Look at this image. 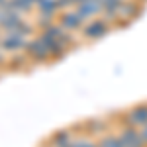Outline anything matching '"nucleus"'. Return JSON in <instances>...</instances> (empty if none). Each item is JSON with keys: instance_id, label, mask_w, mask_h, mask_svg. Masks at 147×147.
I'll return each mask as SVG.
<instances>
[{"instance_id": "nucleus-1", "label": "nucleus", "mask_w": 147, "mask_h": 147, "mask_svg": "<svg viewBox=\"0 0 147 147\" xmlns=\"http://www.w3.org/2000/svg\"><path fill=\"white\" fill-rule=\"evenodd\" d=\"M112 30H114L112 24L108 22L106 18L98 16V18L88 20V22L82 26V30H80V37H82L84 41H98V39H102L104 35H108Z\"/></svg>"}, {"instance_id": "nucleus-16", "label": "nucleus", "mask_w": 147, "mask_h": 147, "mask_svg": "<svg viewBox=\"0 0 147 147\" xmlns=\"http://www.w3.org/2000/svg\"><path fill=\"white\" fill-rule=\"evenodd\" d=\"M8 57H10V55H8V53H6V51L0 47V65H4V63L8 61Z\"/></svg>"}, {"instance_id": "nucleus-9", "label": "nucleus", "mask_w": 147, "mask_h": 147, "mask_svg": "<svg viewBox=\"0 0 147 147\" xmlns=\"http://www.w3.org/2000/svg\"><path fill=\"white\" fill-rule=\"evenodd\" d=\"M73 139H75V129L73 127H61L49 136L47 143H49V147H71Z\"/></svg>"}, {"instance_id": "nucleus-11", "label": "nucleus", "mask_w": 147, "mask_h": 147, "mask_svg": "<svg viewBox=\"0 0 147 147\" xmlns=\"http://www.w3.org/2000/svg\"><path fill=\"white\" fill-rule=\"evenodd\" d=\"M35 10L37 14H51V16H59V2L57 0H39L37 4H35Z\"/></svg>"}, {"instance_id": "nucleus-19", "label": "nucleus", "mask_w": 147, "mask_h": 147, "mask_svg": "<svg viewBox=\"0 0 147 147\" xmlns=\"http://www.w3.org/2000/svg\"><path fill=\"white\" fill-rule=\"evenodd\" d=\"M139 2H147V0H139Z\"/></svg>"}, {"instance_id": "nucleus-5", "label": "nucleus", "mask_w": 147, "mask_h": 147, "mask_svg": "<svg viewBox=\"0 0 147 147\" xmlns=\"http://www.w3.org/2000/svg\"><path fill=\"white\" fill-rule=\"evenodd\" d=\"M28 39H30V37L18 34V32H4V34H2V39H0V47H2L8 55L24 53V49L28 45Z\"/></svg>"}, {"instance_id": "nucleus-4", "label": "nucleus", "mask_w": 147, "mask_h": 147, "mask_svg": "<svg viewBox=\"0 0 147 147\" xmlns=\"http://www.w3.org/2000/svg\"><path fill=\"white\" fill-rule=\"evenodd\" d=\"M80 134H84V136L92 137V139H98L102 137L104 134H108V131H112L110 127V122L106 120V118H88V120H84V122H80Z\"/></svg>"}, {"instance_id": "nucleus-6", "label": "nucleus", "mask_w": 147, "mask_h": 147, "mask_svg": "<svg viewBox=\"0 0 147 147\" xmlns=\"http://www.w3.org/2000/svg\"><path fill=\"white\" fill-rule=\"evenodd\" d=\"M57 22L61 24V26L65 28V32H69V34H80V30H82V26L86 24V20L73 8V10H61L59 12Z\"/></svg>"}, {"instance_id": "nucleus-8", "label": "nucleus", "mask_w": 147, "mask_h": 147, "mask_svg": "<svg viewBox=\"0 0 147 147\" xmlns=\"http://www.w3.org/2000/svg\"><path fill=\"white\" fill-rule=\"evenodd\" d=\"M75 10L88 22L92 18H98V16L104 14V6H102V0H84L79 6H75Z\"/></svg>"}, {"instance_id": "nucleus-14", "label": "nucleus", "mask_w": 147, "mask_h": 147, "mask_svg": "<svg viewBox=\"0 0 147 147\" xmlns=\"http://www.w3.org/2000/svg\"><path fill=\"white\" fill-rule=\"evenodd\" d=\"M71 147H98V145H96V139L84 136V134H79V136H75Z\"/></svg>"}, {"instance_id": "nucleus-3", "label": "nucleus", "mask_w": 147, "mask_h": 147, "mask_svg": "<svg viewBox=\"0 0 147 147\" xmlns=\"http://www.w3.org/2000/svg\"><path fill=\"white\" fill-rule=\"evenodd\" d=\"M120 124L131 125L137 129L147 125V102H139V104H134L131 108L124 110L120 114Z\"/></svg>"}, {"instance_id": "nucleus-7", "label": "nucleus", "mask_w": 147, "mask_h": 147, "mask_svg": "<svg viewBox=\"0 0 147 147\" xmlns=\"http://www.w3.org/2000/svg\"><path fill=\"white\" fill-rule=\"evenodd\" d=\"M116 134H118V137L122 139L124 147H145L143 137H141V131H139L137 127L120 124V125H118V129H116Z\"/></svg>"}, {"instance_id": "nucleus-17", "label": "nucleus", "mask_w": 147, "mask_h": 147, "mask_svg": "<svg viewBox=\"0 0 147 147\" xmlns=\"http://www.w3.org/2000/svg\"><path fill=\"white\" fill-rule=\"evenodd\" d=\"M139 131H141V137H143V143H145V147H147V125H143V127H141Z\"/></svg>"}, {"instance_id": "nucleus-15", "label": "nucleus", "mask_w": 147, "mask_h": 147, "mask_svg": "<svg viewBox=\"0 0 147 147\" xmlns=\"http://www.w3.org/2000/svg\"><path fill=\"white\" fill-rule=\"evenodd\" d=\"M125 0H102V6H104V12H114L118 14V10L122 8Z\"/></svg>"}, {"instance_id": "nucleus-20", "label": "nucleus", "mask_w": 147, "mask_h": 147, "mask_svg": "<svg viewBox=\"0 0 147 147\" xmlns=\"http://www.w3.org/2000/svg\"><path fill=\"white\" fill-rule=\"evenodd\" d=\"M0 2H2V0H0Z\"/></svg>"}, {"instance_id": "nucleus-12", "label": "nucleus", "mask_w": 147, "mask_h": 147, "mask_svg": "<svg viewBox=\"0 0 147 147\" xmlns=\"http://www.w3.org/2000/svg\"><path fill=\"white\" fill-rule=\"evenodd\" d=\"M96 145L98 147H124V143H122V139L118 137L116 131H108V134H104L102 137L96 139Z\"/></svg>"}, {"instance_id": "nucleus-18", "label": "nucleus", "mask_w": 147, "mask_h": 147, "mask_svg": "<svg viewBox=\"0 0 147 147\" xmlns=\"http://www.w3.org/2000/svg\"><path fill=\"white\" fill-rule=\"evenodd\" d=\"M34 2H35V4H37V2H39V0H34Z\"/></svg>"}, {"instance_id": "nucleus-13", "label": "nucleus", "mask_w": 147, "mask_h": 147, "mask_svg": "<svg viewBox=\"0 0 147 147\" xmlns=\"http://www.w3.org/2000/svg\"><path fill=\"white\" fill-rule=\"evenodd\" d=\"M53 22H57V16H51V14H37L34 18V24L37 30H45L47 26H51Z\"/></svg>"}, {"instance_id": "nucleus-10", "label": "nucleus", "mask_w": 147, "mask_h": 147, "mask_svg": "<svg viewBox=\"0 0 147 147\" xmlns=\"http://www.w3.org/2000/svg\"><path fill=\"white\" fill-rule=\"evenodd\" d=\"M141 10H143V2H139V0H125L122 4V8L118 10V16L124 18V20H136V18H139Z\"/></svg>"}, {"instance_id": "nucleus-2", "label": "nucleus", "mask_w": 147, "mask_h": 147, "mask_svg": "<svg viewBox=\"0 0 147 147\" xmlns=\"http://www.w3.org/2000/svg\"><path fill=\"white\" fill-rule=\"evenodd\" d=\"M24 53L28 55L30 61H34V63H41V65H43V63H51V61H53L49 47L41 41L39 35L28 39V45H26V49H24Z\"/></svg>"}]
</instances>
